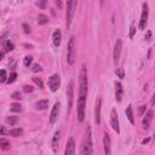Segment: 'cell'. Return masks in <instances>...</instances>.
Segmentation results:
<instances>
[{"label": "cell", "mask_w": 155, "mask_h": 155, "mask_svg": "<svg viewBox=\"0 0 155 155\" xmlns=\"http://www.w3.org/2000/svg\"><path fill=\"white\" fill-rule=\"evenodd\" d=\"M87 70H86V66H81V70H80L79 75V97L86 98L87 95Z\"/></svg>", "instance_id": "obj_1"}, {"label": "cell", "mask_w": 155, "mask_h": 155, "mask_svg": "<svg viewBox=\"0 0 155 155\" xmlns=\"http://www.w3.org/2000/svg\"><path fill=\"white\" fill-rule=\"evenodd\" d=\"M93 149H92V139H91V129L87 126V129L85 130V135L83 138V146H81V154H92Z\"/></svg>", "instance_id": "obj_2"}, {"label": "cell", "mask_w": 155, "mask_h": 155, "mask_svg": "<svg viewBox=\"0 0 155 155\" xmlns=\"http://www.w3.org/2000/svg\"><path fill=\"white\" fill-rule=\"evenodd\" d=\"M75 61V37L72 35L68 41V51H67V62L68 64H73Z\"/></svg>", "instance_id": "obj_3"}, {"label": "cell", "mask_w": 155, "mask_h": 155, "mask_svg": "<svg viewBox=\"0 0 155 155\" xmlns=\"http://www.w3.org/2000/svg\"><path fill=\"white\" fill-rule=\"evenodd\" d=\"M148 15H149V9H148V4L144 3L142 5V16H141V21H139V29H146L147 22H148Z\"/></svg>", "instance_id": "obj_4"}, {"label": "cell", "mask_w": 155, "mask_h": 155, "mask_svg": "<svg viewBox=\"0 0 155 155\" xmlns=\"http://www.w3.org/2000/svg\"><path fill=\"white\" fill-rule=\"evenodd\" d=\"M60 86H61V76L58 74H53V75L49 79V87L52 92H56V91L60 89Z\"/></svg>", "instance_id": "obj_5"}, {"label": "cell", "mask_w": 155, "mask_h": 155, "mask_svg": "<svg viewBox=\"0 0 155 155\" xmlns=\"http://www.w3.org/2000/svg\"><path fill=\"white\" fill-rule=\"evenodd\" d=\"M85 106H86V98L79 97V101H78V119H79L80 123L84 121V118H85Z\"/></svg>", "instance_id": "obj_6"}, {"label": "cell", "mask_w": 155, "mask_h": 155, "mask_svg": "<svg viewBox=\"0 0 155 155\" xmlns=\"http://www.w3.org/2000/svg\"><path fill=\"white\" fill-rule=\"evenodd\" d=\"M74 3L75 0H67V28L70 27L72 17L74 14Z\"/></svg>", "instance_id": "obj_7"}, {"label": "cell", "mask_w": 155, "mask_h": 155, "mask_svg": "<svg viewBox=\"0 0 155 155\" xmlns=\"http://www.w3.org/2000/svg\"><path fill=\"white\" fill-rule=\"evenodd\" d=\"M110 125L113 130L116 132V133H120V127H119V119H118V113L115 109H112L110 113Z\"/></svg>", "instance_id": "obj_8"}, {"label": "cell", "mask_w": 155, "mask_h": 155, "mask_svg": "<svg viewBox=\"0 0 155 155\" xmlns=\"http://www.w3.org/2000/svg\"><path fill=\"white\" fill-rule=\"evenodd\" d=\"M121 49H123V43L121 40L118 39L116 43H115V46H114V53H113V58H114V63L119 62V58H120V53H121Z\"/></svg>", "instance_id": "obj_9"}, {"label": "cell", "mask_w": 155, "mask_h": 155, "mask_svg": "<svg viewBox=\"0 0 155 155\" xmlns=\"http://www.w3.org/2000/svg\"><path fill=\"white\" fill-rule=\"evenodd\" d=\"M66 155H74L75 154V142L72 138H68L67 141V146H66V150H64Z\"/></svg>", "instance_id": "obj_10"}, {"label": "cell", "mask_w": 155, "mask_h": 155, "mask_svg": "<svg viewBox=\"0 0 155 155\" xmlns=\"http://www.w3.org/2000/svg\"><path fill=\"white\" fill-rule=\"evenodd\" d=\"M58 114H60V103L57 102V103H55L52 110H51V115H50V123L51 124H55L57 121V119H58Z\"/></svg>", "instance_id": "obj_11"}, {"label": "cell", "mask_w": 155, "mask_h": 155, "mask_svg": "<svg viewBox=\"0 0 155 155\" xmlns=\"http://www.w3.org/2000/svg\"><path fill=\"white\" fill-rule=\"evenodd\" d=\"M153 115H154L153 110H149V112L146 114V118L143 119V121H142V126H143V129H144V130H148V129H149V126H150V123H152V120H153Z\"/></svg>", "instance_id": "obj_12"}, {"label": "cell", "mask_w": 155, "mask_h": 155, "mask_svg": "<svg viewBox=\"0 0 155 155\" xmlns=\"http://www.w3.org/2000/svg\"><path fill=\"white\" fill-rule=\"evenodd\" d=\"M67 98H68V113L70 112V108L73 104V98H74V93H73V83L69 84L67 90Z\"/></svg>", "instance_id": "obj_13"}, {"label": "cell", "mask_w": 155, "mask_h": 155, "mask_svg": "<svg viewBox=\"0 0 155 155\" xmlns=\"http://www.w3.org/2000/svg\"><path fill=\"white\" fill-rule=\"evenodd\" d=\"M101 107H102V99L98 98L96 103V109H95V121L96 124L101 123Z\"/></svg>", "instance_id": "obj_14"}, {"label": "cell", "mask_w": 155, "mask_h": 155, "mask_svg": "<svg viewBox=\"0 0 155 155\" xmlns=\"http://www.w3.org/2000/svg\"><path fill=\"white\" fill-rule=\"evenodd\" d=\"M123 93H124V89L121 83H115V99L116 102H121L123 99Z\"/></svg>", "instance_id": "obj_15"}, {"label": "cell", "mask_w": 155, "mask_h": 155, "mask_svg": "<svg viewBox=\"0 0 155 155\" xmlns=\"http://www.w3.org/2000/svg\"><path fill=\"white\" fill-rule=\"evenodd\" d=\"M60 136H61V132L60 131H57V132H55V135H53V137H52V150H53V153H57L58 152V144H60Z\"/></svg>", "instance_id": "obj_16"}, {"label": "cell", "mask_w": 155, "mask_h": 155, "mask_svg": "<svg viewBox=\"0 0 155 155\" xmlns=\"http://www.w3.org/2000/svg\"><path fill=\"white\" fill-rule=\"evenodd\" d=\"M103 146H104V153L109 155L112 153V149H110V136L108 133H104V137H103Z\"/></svg>", "instance_id": "obj_17"}, {"label": "cell", "mask_w": 155, "mask_h": 155, "mask_svg": "<svg viewBox=\"0 0 155 155\" xmlns=\"http://www.w3.org/2000/svg\"><path fill=\"white\" fill-rule=\"evenodd\" d=\"M52 41H53V45L56 47H58L61 45V41H62V32L60 29H56L52 34Z\"/></svg>", "instance_id": "obj_18"}, {"label": "cell", "mask_w": 155, "mask_h": 155, "mask_svg": "<svg viewBox=\"0 0 155 155\" xmlns=\"http://www.w3.org/2000/svg\"><path fill=\"white\" fill-rule=\"evenodd\" d=\"M49 107V101L47 99H43V101H39L35 103V108L39 109V110H44Z\"/></svg>", "instance_id": "obj_19"}, {"label": "cell", "mask_w": 155, "mask_h": 155, "mask_svg": "<svg viewBox=\"0 0 155 155\" xmlns=\"http://www.w3.org/2000/svg\"><path fill=\"white\" fill-rule=\"evenodd\" d=\"M126 116L130 120V123L133 125L135 124V116H133V112H132V106H129L126 109Z\"/></svg>", "instance_id": "obj_20"}, {"label": "cell", "mask_w": 155, "mask_h": 155, "mask_svg": "<svg viewBox=\"0 0 155 155\" xmlns=\"http://www.w3.org/2000/svg\"><path fill=\"white\" fill-rule=\"evenodd\" d=\"M0 148L3 149V150H9L10 149V142L6 139V138H0Z\"/></svg>", "instance_id": "obj_21"}, {"label": "cell", "mask_w": 155, "mask_h": 155, "mask_svg": "<svg viewBox=\"0 0 155 155\" xmlns=\"http://www.w3.org/2000/svg\"><path fill=\"white\" fill-rule=\"evenodd\" d=\"M9 135H10V136H14V137H20V136L23 135V130H22V129L10 130V131H9Z\"/></svg>", "instance_id": "obj_22"}, {"label": "cell", "mask_w": 155, "mask_h": 155, "mask_svg": "<svg viewBox=\"0 0 155 155\" xmlns=\"http://www.w3.org/2000/svg\"><path fill=\"white\" fill-rule=\"evenodd\" d=\"M15 49V45L10 41V40H7V41L4 43V51L5 52H9V51H12Z\"/></svg>", "instance_id": "obj_23"}, {"label": "cell", "mask_w": 155, "mask_h": 155, "mask_svg": "<svg viewBox=\"0 0 155 155\" xmlns=\"http://www.w3.org/2000/svg\"><path fill=\"white\" fill-rule=\"evenodd\" d=\"M49 22V17L46 16V15H39L38 16V23L39 24H46Z\"/></svg>", "instance_id": "obj_24"}, {"label": "cell", "mask_w": 155, "mask_h": 155, "mask_svg": "<svg viewBox=\"0 0 155 155\" xmlns=\"http://www.w3.org/2000/svg\"><path fill=\"white\" fill-rule=\"evenodd\" d=\"M10 110L14 112V113H20L22 110V107H21L20 103H12L10 107Z\"/></svg>", "instance_id": "obj_25"}, {"label": "cell", "mask_w": 155, "mask_h": 155, "mask_svg": "<svg viewBox=\"0 0 155 155\" xmlns=\"http://www.w3.org/2000/svg\"><path fill=\"white\" fill-rule=\"evenodd\" d=\"M46 5H47L46 0H38V1H37V6L39 9H41V10H44L45 7H46Z\"/></svg>", "instance_id": "obj_26"}, {"label": "cell", "mask_w": 155, "mask_h": 155, "mask_svg": "<svg viewBox=\"0 0 155 155\" xmlns=\"http://www.w3.org/2000/svg\"><path fill=\"white\" fill-rule=\"evenodd\" d=\"M32 62H33V57L32 56H26L24 60H23V64L26 67H29L32 64Z\"/></svg>", "instance_id": "obj_27"}, {"label": "cell", "mask_w": 155, "mask_h": 155, "mask_svg": "<svg viewBox=\"0 0 155 155\" xmlns=\"http://www.w3.org/2000/svg\"><path fill=\"white\" fill-rule=\"evenodd\" d=\"M6 78H7V75H6V72H5V69H1V72H0V81H1V83L7 81Z\"/></svg>", "instance_id": "obj_28"}, {"label": "cell", "mask_w": 155, "mask_h": 155, "mask_svg": "<svg viewBox=\"0 0 155 155\" xmlns=\"http://www.w3.org/2000/svg\"><path fill=\"white\" fill-rule=\"evenodd\" d=\"M16 78H17V74L15 73V72H12L10 74V76H9V79H7V84H12L15 80H16Z\"/></svg>", "instance_id": "obj_29"}, {"label": "cell", "mask_w": 155, "mask_h": 155, "mask_svg": "<svg viewBox=\"0 0 155 155\" xmlns=\"http://www.w3.org/2000/svg\"><path fill=\"white\" fill-rule=\"evenodd\" d=\"M33 81L39 86V89H43V87H44V83H43L41 79H39V78H33Z\"/></svg>", "instance_id": "obj_30"}, {"label": "cell", "mask_w": 155, "mask_h": 155, "mask_svg": "<svg viewBox=\"0 0 155 155\" xmlns=\"http://www.w3.org/2000/svg\"><path fill=\"white\" fill-rule=\"evenodd\" d=\"M116 75H118L120 79H124L125 74H124V69H123V68H119V69H116Z\"/></svg>", "instance_id": "obj_31"}, {"label": "cell", "mask_w": 155, "mask_h": 155, "mask_svg": "<svg viewBox=\"0 0 155 155\" xmlns=\"http://www.w3.org/2000/svg\"><path fill=\"white\" fill-rule=\"evenodd\" d=\"M32 70L34 73H39V72H41V67H40V64H34L33 68H32Z\"/></svg>", "instance_id": "obj_32"}, {"label": "cell", "mask_w": 155, "mask_h": 155, "mask_svg": "<svg viewBox=\"0 0 155 155\" xmlns=\"http://www.w3.org/2000/svg\"><path fill=\"white\" fill-rule=\"evenodd\" d=\"M23 91H24L26 93H30V92H33V91H34V87L27 85V86H24V87H23Z\"/></svg>", "instance_id": "obj_33"}, {"label": "cell", "mask_w": 155, "mask_h": 155, "mask_svg": "<svg viewBox=\"0 0 155 155\" xmlns=\"http://www.w3.org/2000/svg\"><path fill=\"white\" fill-rule=\"evenodd\" d=\"M7 121L10 123V125H15L17 121V116H9L7 118Z\"/></svg>", "instance_id": "obj_34"}, {"label": "cell", "mask_w": 155, "mask_h": 155, "mask_svg": "<svg viewBox=\"0 0 155 155\" xmlns=\"http://www.w3.org/2000/svg\"><path fill=\"white\" fill-rule=\"evenodd\" d=\"M135 33H136V27H135L133 24H132V26H131V28H130V38H131V39L135 37Z\"/></svg>", "instance_id": "obj_35"}, {"label": "cell", "mask_w": 155, "mask_h": 155, "mask_svg": "<svg viewBox=\"0 0 155 155\" xmlns=\"http://www.w3.org/2000/svg\"><path fill=\"white\" fill-rule=\"evenodd\" d=\"M22 27H23V30H24L26 34H29L30 33V27L28 26L27 23H23V24H22Z\"/></svg>", "instance_id": "obj_36"}, {"label": "cell", "mask_w": 155, "mask_h": 155, "mask_svg": "<svg viewBox=\"0 0 155 155\" xmlns=\"http://www.w3.org/2000/svg\"><path fill=\"white\" fill-rule=\"evenodd\" d=\"M12 98H14V99H17V101H21L22 96H21L20 92H15V93H12Z\"/></svg>", "instance_id": "obj_37"}, {"label": "cell", "mask_w": 155, "mask_h": 155, "mask_svg": "<svg viewBox=\"0 0 155 155\" xmlns=\"http://www.w3.org/2000/svg\"><path fill=\"white\" fill-rule=\"evenodd\" d=\"M146 108H147V106H142V107L139 108V112H138V115H139V116L143 115V113L146 112Z\"/></svg>", "instance_id": "obj_38"}, {"label": "cell", "mask_w": 155, "mask_h": 155, "mask_svg": "<svg viewBox=\"0 0 155 155\" xmlns=\"http://www.w3.org/2000/svg\"><path fill=\"white\" fill-rule=\"evenodd\" d=\"M150 37H152V32L148 30L147 34H146V40H150Z\"/></svg>", "instance_id": "obj_39"}, {"label": "cell", "mask_w": 155, "mask_h": 155, "mask_svg": "<svg viewBox=\"0 0 155 155\" xmlns=\"http://www.w3.org/2000/svg\"><path fill=\"white\" fill-rule=\"evenodd\" d=\"M152 106H155V93L153 95V98H152Z\"/></svg>", "instance_id": "obj_40"}, {"label": "cell", "mask_w": 155, "mask_h": 155, "mask_svg": "<svg viewBox=\"0 0 155 155\" xmlns=\"http://www.w3.org/2000/svg\"><path fill=\"white\" fill-rule=\"evenodd\" d=\"M149 141H150V139H149V138H146V139H143V142H142V144H147V143H148Z\"/></svg>", "instance_id": "obj_41"}, {"label": "cell", "mask_w": 155, "mask_h": 155, "mask_svg": "<svg viewBox=\"0 0 155 155\" xmlns=\"http://www.w3.org/2000/svg\"><path fill=\"white\" fill-rule=\"evenodd\" d=\"M4 55H5V51L3 50V51H1V53H0V60H3V58H4Z\"/></svg>", "instance_id": "obj_42"}, {"label": "cell", "mask_w": 155, "mask_h": 155, "mask_svg": "<svg viewBox=\"0 0 155 155\" xmlns=\"http://www.w3.org/2000/svg\"><path fill=\"white\" fill-rule=\"evenodd\" d=\"M4 135H5V127L3 126V127H1V136H4Z\"/></svg>", "instance_id": "obj_43"}, {"label": "cell", "mask_w": 155, "mask_h": 155, "mask_svg": "<svg viewBox=\"0 0 155 155\" xmlns=\"http://www.w3.org/2000/svg\"><path fill=\"white\" fill-rule=\"evenodd\" d=\"M103 3H104V0H101V4L103 5Z\"/></svg>", "instance_id": "obj_44"}]
</instances>
